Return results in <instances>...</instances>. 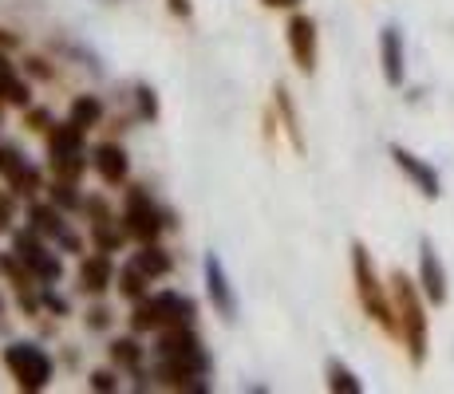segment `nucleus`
Wrapping results in <instances>:
<instances>
[{
  "label": "nucleus",
  "mask_w": 454,
  "mask_h": 394,
  "mask_svg": "<svg viewBox=\"0 0 454 394\" xmlns=\"http://www.w3.org/2000/svg\"><path fill=\"white\" fill-rule=\"evenodd\" d=\"M0 99L12 103V107H20V111H28L32 107V87L24 83L16 72H8V75H0Z\"/></svg>",
  "instance_id": "26"
},
{
  "label": "nucleus",
  "mask_w": 454,
  "mask_h": 394,
  "mask_svg": "<svg viewBox=\"0 0 454 394\" xmlns=\"http://www.w3.org/2000/svg\"><path fill=\"white\" fill-rule=\"evenodd\" d=\"M202 273H206V296H209V304H214V312L222 315L225 323H233L238 320V292H233L230 273H225V265H222L217 252H206Z\"/></svg>",
  "instance_id": "9"
},
{
  "label": "nucleus",
  "mask_w": 454,
  "mask_h": 394,
  "mask_svg": "<svg viewBox=\"0 0 454 394\" xmlns=\"http://www.w3.org/2000/svg\"><path fill=\"white\" fill-rule=\"evenodd\" d=\"M391 300H395V320H399V339L407 347V359L415 367L427 363V308H423V288L411 284L407 273H395L391 276Z\"/></svg>",
  "instance_id": "2"
},
{
  "label": "nucleus",
  "mask_w": 454,
  "mask_h": 394,
  "mask_svg": "<svg viewBox=\"0 0 454 394\" xmlns=\"http://www.w3.org/2000/svg\"><path fill=\"white\" fill-rule=\"evenodd\" d=\"M83 127H75L72 119L67 122H51L48 127V154H72V151H83Z\"/></svg>",
  "instance_id": "17"
},
{
  "label": "nucleus",
  "mask_w": 454,
  "mask_h": 394,
  "mask_svg": "<svg viewBox=\"0 0 454 394\" xmlns=\"http://www.w3.org/2000/svg\"><path fill=\"white\" fill-rule=\"evenodd\" d=\"M51 201H56L64 213H83V194H80V186L75 182H67V178H56L51 182Z\"/></svg>",
  "instance_id": "27"
},
{
  "label": "nucleus",
  "mask_w": 454,
  "mask_h": 394,
  "mask_svg": "<svg viewBox=\"0 0 454 394\" xmlns=\"http://www.w3.org/2000/svg\"><path fill=\"white\" fill-rule=\"evenodd\" d=\"M419 288H423L427 304H434V308L447 304V268H442L431 241H419Z\"/></svg>",
  "instance_id": "11"
},
{
  "label": "nucleus",
  "mask_w": 454,
  "mask_h": 394,
  "mask_svg": "<svg viewBox=\"0 0 454 394\" xmlns=\"http://www.w3.org/2000/svg\"><path fill=\"white\" fill-rule=\"evenodd\" d=\"M12 48H20V36H12L8 28H0V51H12Z\"/></svg>",
  "instance_id": "38"
},
{
  "label": "nucleus",
  "mask_w": 454,
  "mask_h": 394,
  "mask_svg": "<svg viewBox=\"0 0 454 394\" xmlns=\"http://www.w3.org/2000/svg\"><path fill=\"white\" fill-rule=\"evenodd\" d=\"M51 166V178H67V182H80L87 170V151H72V154H48Z\"/></svg>",
  "instance_id": "24"
},
{
  "label": "nucleus",
  "mask_w": 454,
  "mask_h": 394,
  "mask_svg": "<svg viewBox=\"0 0 454 394\" xmlns=\"http://www.w3.org/2000/svg\"><path fill=\"white\" fill-rule=\"evenodd\" d=\"M87 382H91V390H99V394H111V390H119V379H115V375H111V371H95V375H91V379H87Z\"/></svg>",
  "instance_id": "32"
},
{
  "label": "nucleus",
  "mask_w": 454,
  "mask_h": 394,
  "mask_svg": "<svg viewBox=\"0 0 454 394\" xmlns=\"http://www.w3.org/2000/svg\"><path fill=\"white\" fill-rule=\"evenodd\" d=\"M265 8H301V0H261Z\"/></svg>",
  "instance_id": "39"
},
{
  "label": "nucleus",
  "mask_w": 454,
  "mask_h": 394,
  "mask_svg": "<svg viewBox=\"0 0 454 394\" xmlns=\"http://www.w3.org/2000/svg\"><path fill=\"white\" fill-rule=\"evenodd\" d=\"M154 352H159V363L151 367V379H159L162 387L182 394L209 390L206 375L214 371V359H209L194 328H162Z\"/></svg>",
  "instance_id": "1"
},
{
  "label": "nucleus",
  "mask_w": 454,
  "mask_h": 394,
  "mask_svg": "<svg viewBox=\"0 0 454 394\" xmlns=\"http://www.w3.org/2000/svg\"><path fill=\"white\" fill-rule=\"evenodd\" d=\"M123 229L130 233V241H138V244H146V241H159L162 229H174V213L170 209H162L159 201L151 197V189L146 186H130L127 189V197H123Z\"/></svg>",
  "instance_id": "5"
},
{
  "label": "nucleus",
  "mask_w": 454,
  "mask_h": 394,
  "mask_svg": "<svg viewBox=\"0 0 454 394\" xmlns=\"http://www.w3.org/2000/svg\"><path fill=\"white\" fill-rule=\"evenodd\" d=\"M4 178H8V189H12L16 197H36V189L43 186L40 170H36V166L28 162V158H20V162H16L12 170L4 174Z\"/></svg>",
  "instance_id": "19"
},
{
  "label": "nucleus",
  "mask_w": 454,
  "mask_h": 394,
  "mask_svg": "<svg viewBox=\"0 0 454 394\" xmlns=\"http://www.w3.org/2000/svg\"><path fill=\"white\" fill-rule=\"evenodd\" d=\"M28 221H32V229H40L48 241H56L64 252H83L80 233H72V225L64 221V209H59L56 201H32V205H28Z\"/></svg>",
  "instance_id": "8"
},
{
  "label": "nucleus",
  "mask_w": 454,
  "mask_h": 394,
  "mask_svg": "<svg viewBox=\"0 0 454 394\" xmlns=\"http://www.w3.org/2000/svg\"><path fill=\"white\" fill-rule=\"evenodd\" d=\"M8 72H16V67H12V59H8L4 51H0V75H8Z\"/></svg>",
  "instance_id": "40"
},
{
  "label": "nucleus",
  "mask_w": 454,
  "mask_h": 394,
  "mask_svg": "<svg viewBox=\"0 0 454 394\" xmlns=\"http://www.w3.org/2000/svg\"><path fill=\"white\" fill-rule=\"evenodd\" d=\"M166 8H170L178 20H190V16H194V0H166Z\"/></svg>",
  "instance_id": "37"
},
{
  "label": "nucleus",
  "mask_w": 454,
  "mask_h": 394,
  "mask_svg": "<svg viewBox=\"0 0 454 394\" xmlns=\"http://www.w3.org/2000/svg\"><path fill=\"white\" fill-rule=\"evenodd\" d=\"M107 355H111V363H115V367H123V371H138V367H143V344H138L135 336L111 339Z\"/></svg>",
  "instance_id": "22"
},
{
  "label": "nucleus",
  "mask_w": 454,
  "mask_h": 394,
  "mask_svg": "<svg viewBox=\"0 0 454 394\" xmlns=\"http://www.w3.org/2000/svg\"><path fill=\"white\" fill-rule=\"evenodd\" d=\"M12 252L24 260V265L32 268V276L40 280V284H59V276H64V265H59V257L43 244V233L40 229H20L12 233Z\"/></svg>",
  "instance_id": "7"
},
{
  "label": "nucleus",
  "mask_w": 454,
  "mask_h": 394,
  "mask_svg": "<svg viewBox=\"0 0 454 394\" xmlns=\"http://www.w3.org/2000/svg\"><path fill=\"white\" fill-rule=\"evenodd\" d=\"M0 119H4V99H0Z\"/></svg>",
  "instance_id": "41"
},
{
  "label": "nucleus",
  "mask_w": 454,
  "mask_h": 394,
  "mask_svg": "<svg viewBox=\"0 0 454 394\" xmlns=\"http://www.w3.org/2000/svg\"><path fill=\"white\" fill-rule=\"evenodd\" d=\"M130 265H135L138 273H146L151 280H162V276H170L174 257L162 249L159 241H146V244H138V252H130Z\"/></svg>",
  "instance_id": "16"
},
{
  "label": "nucleus",
  "mask_w": 454,
  "mask_h": 394,
  "mask_svg": "<svg viewBox=\"0 0 454 394\" xmlns=\"http://www.w3.org/2000/svg\"><path fill=\"white\" fill-rule=\"evenodd\" d=\"M67 119H72L75 127H83V130L99 127V122H103V103L95 99V95H75V99H72V111H67Z\"/></svg>",
  "instance_id": "23"
},
{
  "label": "nucleus",
  "mask_w": 454,
  "mask_h": 394,
  "mask_svg": "<svg viewBox=\"0 0 454 394\" xmlns=\"http://www.w3.org/2000/svg\"><path fill=\"white\" fill-rule=\"evenodd\" d=\"M24 72H28L32 79H43V83H48V79H56L51 64H48V59H40V56H28V59H24Z\"/></svg>",
  "instance_id": "30"
},
{
  "label": "nucleus",
  "mask_w": 454,
  "mask_h": 394,
  "mask_svg": "<svg viewBox=\"0 0 454 394\" xmlns=\"http://www.w3.org/2000/svg\"><path fill=\"white\" fill-rule=\"evenodd\" d=\"M0 308H4V304H0Z\"/></svg>",
  "instance_id": "42"
},
{
  "label": "nucleus",
  "mask_w": 454,
  "mask_h": 394,
  "mask_svg": "<svg viewBox=\"0 0 454 394\" xmlns=\"http://www.w3.org/2000/svg\"><path fill=\"white\" fill-rule=\"evenodd\" d=\"M83 213H87V221H107V217H115L103 197H83Z\"/></svg>",
  "instance_id": "29"
},
{
  "label": "nucleus",
  "mask_w": 454,
  "mask_h": 394,
  "mask_svg": "<svg viewBox=\"0 0 454 394\" xmlns=\"http://www.w3.org/2000/svg\"><path fill=\"white\" fill-rule=\"evenodd\" d=\"M159 115H162V107H159V91H154L151 83H135V119L154 122Z\"/></svg>",
  "instance_id": "28"
},
{
  "label": "nucleus",
  "mask_w": 454,
  "mask_h": 394,
  "mask_svg": "<svg viewBox=\"0 0 454 394\" xmlns=\"http://www.w3.org/2000/svg\"><path fill=\"white\" fill-rule=\"evenodd\" d=\"M24 127H32V130H48L51 127V115L43 107H28V115H24Z\"/></svg>",
  "instance_id": "33"
},
{
  "label": "nucleus",
  "mask_w": 454,
  "mask_h": 394,
  "mask_svg": "<svg viewBox=\"0 0 454 394\" xmlns=\"http://www.w3.org/2000/svg\"><path fill=\"white\" fill-rule=\"evenodd\" d=\"M40 300H43V308H48V312H56V315H67V312H72V304H67V300H64V296H59V292H51L48 284H43Z\"/></svg>",
  "instance_id": "31"
},
{
  "label": "nucleus",
  "mask_w": 454,
  "mask_h": 394,
  "mask_svg": "<svg viewBox=\"0 0 454 394\" xmlns=\"http://www.w3.org/2000/svg\"><path fill=\"white\" fill-rule=\"evenodd\" d=\"M289 51H293V64L301 67L304 75L317 72V20L304 12H296L289 20Z\"/></svg>",
  "instance_id": "12"
},
{
  "label": "nucleus",
  "mask_w": 454,
  "mask_h": 394,
  "mask_svg": "<svg viewBox=\"0 0 454 394\" xmlns=\"http://www.w3.org/2000/svg\"><path fill=\"white\" fill-rule=\"evenodd\" d=\"M277 111H281V122H285V135H289V143H293V151H304V135H301V119H296V107H293V99H289V87L285 83H277Z\"/></svg>",
  "instance_id": "21"
},
{
  "label": "nucleus",
  "mask_w": 454,
  "mask_h": 394,
  "mask_svg": "<svg viewBox=\"0 0 454 394\" xmlns=\"http://www.w3.org/2000/svg\"><path fill=\"white\" fill-rule=\"evenodd\" d=\"M391 158H395V166L407 174V178H411V186L427 201H439L442 197V178H439V170H434L431 162H423V158L411 154L407 146H391Z\"/></svg>",
  "instance_id": "10"
},
{
  "label": "nucleus",
  "mask_w": 454,
  "mask_h": 394,
  "mask_svg": "<svg viewBox=\"0 0 454 394\" xmlns=\"http://www.w3.org/2000/svg\"><path fill=\"white\" fill-rule=\"evenodd\" d=\"M325 379H328L332 394H364V382L356 379V371L352 367H344L340 359H328L325 363Z\"/></svg>",
  "instance_id": "20"
},
{
  "label": "nucleus",
  "mask_w": 454,
  "mask_h": 394,
  "mask_svg": "<svg viewBox=\"0 0 454 394\" xmlns=\"http://www.w3.org/2000/svg\"><path fill=\"white\" fill-rule=\"evenodd\" d=\"M198 320V300L186 292H146L143 300H135V312H130V328L135 336H146V331H162V328H194Z\"/></svg>",
  "instance_id": "3"
},
{
  "label": "nucleus",
  "mask_w": 454,
  "mask_h": 394,
  "mask_svg": "<svg viewBox=\"0 0 454 394\" xmlns=\"http://www.w3.org/2000/svg\"><path fill=\"white\" fill-rule=\"evenodd\" d=\"M380 64H383V79L391 87H403L407 79V51H403V32L395 24H383L380 32Z\"/></svg>",
  "instance_id": "13"
},
{
  "label": "nucleus",
  "mask_w": 454,
  "mask_h": 394,
  "mask_svg": "<svg viewBox=\"0 0 454 394\" xmlns=\"http://www.w3.org/2000/svg\"><path fill=\"white\" fill-rule=\"evenodd\" d=\"M91 166H95V174H99L107 186H123V182L130 178V158H127V151L119 143H99L95 146Z\"/></svg>",
  "instance_id": "14"
},
{
  "label": "nucleus",
  "mask_w": 454,
  "mask_h": 394,
  "mask_svg": "<svg viewBox=\"0 0 454 394\" xmlns=\"http://www.w3.org/2000/svg\"><path fill=\"white\" fill-rule=\"evenodd\" d=\"M352 280H356V296H360V308L368 312V320L380 323L387 336H399V320H395V300H387L380 276H375L372 252L368 244L356 241L352 244Z\"/></svg>",
  "instance_id": "4"
},
{
  "label": "nucleus",
  "mask_w": 454,
  "mask_h": 394,
  "mask_svg": "<svg viewBox=\"0 0 454 394\" xmlns=\"http://www.w3.org/2000/svg\"><path fill=\"white\" fill-rule=\"evenodd\" d=\"M107 323H111V312L107 308H91V312H87V328H91V331H103Z\"/></svg>",
  "instance_id": "35"
},
{
  "label": "nucleus",
  "mask_w": 454,
  "mask_h": 394,
  "mask_svg": "<svg viewBox=\"0 0 454 394\" xmlns=\"http://www.w3.org/2000/svg\"><path fill=\"white\" fill-rule=\"evenodd\" d=\"M115 284H119V296H127V300H143L146 292H151V276L146 273H138L135 265H127L119 268V276H115Z\"/></svg>",
  "instance_id": "25"
},
{
  "label": "nucleus",
  "mask_w": 454,
  "mask_h": 394,
  "mask_svg": "<svg viewBox=\"0 0 454 394\" xmlns=\"http://www.w3.org/2000/svg\"><path fill=\"white\" fill-rule=\"evenodd\" d=\"M20 158H24L20 151H12V146H4V143H0V174H8L16 162H20Z\"/></svg>",
  "instance_id": "36"
},
{
  "label": "nucleus",
  "mask_w": 454,
  "mask_h": 394,
  "mask_svg": "<svg viewBox=\"0 0 454 394\" xmlns=\"http://www.w3.org/2000/svg\"><path fill=\"white\" fill-rule=\"evenodd\" d=\"M115 265H111V252H99V257H83L80 265V292L83 296H103L111 284H115Z\"/></svg>",
  "instance_id": "15"
},
{
  "label": "nucleus",
  "mask_w": 454,
  "mask_h": 394,
  "mask_svg": "<svg viewBox=\"0 0 454 394\" xmlns=\"http://www.w3.org/2000/svg\"><path fill=\"white\" fill-rule=\"evenodd\" d=\"M4 367L20 390H43L51 382V355L40 344H8Z\"/></svg>",
  "instance_id": "6"
},
{
  "label": "nucleus",
  "mask_w": 454,
  "mask_h": 394,
  "mask_svg": "<svg viewBox=\"0 0 454 394\" xmlns=\"http://www.w3.org/2000/svg\"><path fill=\"white\" fill-rule=\"evenodd\" d=\"M12 197L16 194H0V233L12 229Z\"/></svg>",
  "instance_id": "34"
},
{
  "label": "nucleus",
  "mask_w": 454,
  "mask_h": 394,
  "mask_svg": "<svg viewBox=\"0 0 454 394\" xmlns=\"http://www.w3.org/2000/svg\"><path fill=\"white\" fill-rule=\"evenodd\" d=\"M127 229L123 221H115V217H107V221H91V244L95 252H119L127 244Z\"/></svg>",
  "instance_id": "18"
}]
</instances>
